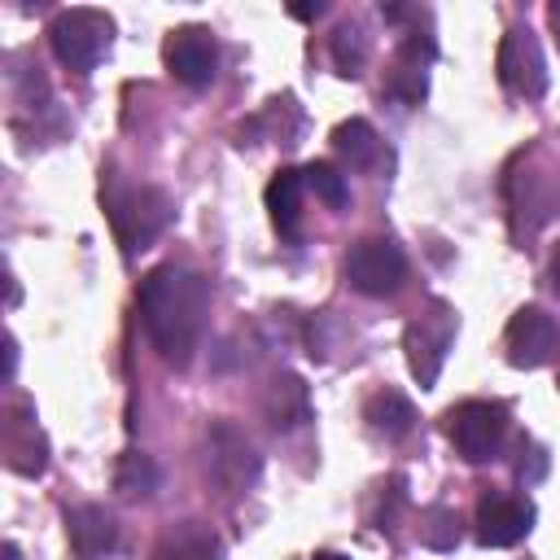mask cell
Here are the masks:
<instances>
[{
	"mask_svg": "<svg viewBox=\"0 0 560 560\" xmlns=\"http://www.w3.org/2000/svg\"><path fill=\"white\" fill-rule=\"evenodd\" d=\"M136 306H140V324L153 341V350L175 363L188 368L192 350L206 332V315H210V284L206 276L188 271V267H153L140 289H136Z\"/></svg>",
	"mask_w": 560,
	"mask_h": 560,
	"instance_id": "6da1fadb",
	"label": "cell"
},
{
	"mask_svg": "<svg viewBox=\"0 0 560 560\" xmlns=\"http://www.w3.org/2000/svg\"><path fill=\"white\" fill-rule=\"evenodd\" d=\"M101 201L109 210V228L122 245V254H140L149 249L175 219V206L162 188L153 184H122L118 175H109L101 184Z\"/></svg>",
	"mask_w": 560,
	"mask_h": 560,
	"instance_id": "7a4b0ae2",
	"label": "cell"
},
{
	"mask_svg": "<svg viewBox=\"0 0 560 560\" xmlns=\"http://www.w3.org/2000/svg\"><path fill=\"white\" fill-rule=\"evenodd\" d=\"M48 44L66 70L88 74L114 44V18L101 9H61L48 22Z\"/></svg>",
	"mask_w": 560,
	"mask_h": 560,
	"instance_id": "3957f363",
	"label": "cell"
},
{
	"mask_svg": "<svg viewBox=\"0 0 560 560\" xmlns=\"http://www.w3.org/2000/svg\"><path fill=\"white\" fill-rule=\"evenodd\" d=\"M442 429H446L451 446L468 464H486V459L499 455V446L508 438V407L503 402H486V398H468V402L446 411Z\"/></svg>",
	"mask_w": 560,
	"mask_h": 560,
	"instance_id": "277c9868",
	"label": "cell"
},
{
	"mask_svg": "<svg viewBox=\"0 0 560 560\" xmlns=\"http://www.w3.org/2000/svg\"><path fill=\"white\" fill-rule=\"evenodd\" d=\"M451 341H455V311L446 302H429V311L407 324L402 350H407V368L420 381V389H433V381H438V372L446 363Z\"/></svg>",
	"mask_w": 560,
	"mask_h": 560,
	"instance_id": "5b68a950",
	"label": "cell"
},
{
	"mask_svg": "<svg viewBox=\"0 0 560 560\" xmlns=\"http://www.w3.org/2000/svg\"><path fill=\"white\" fill-rule=\"evenodd\" d=\"M346 280L363 298H389V293H398L402 280H407V254H402V245L389 241V236H363L346 254Z\"/></svg>",
	"mask_w": 560,
	"mask_h": 560,
	"instance_id": "8992f818",
	"label": "cell"
},
{
	"mask_svg": "<svg viewBox=\"0 0 560 560\" xmlns=\"http://www.w3.org/2000/svg\"><path fill=\"white\" fill-rule=\"evenodd\" d=\"M494 70H499V83H503L512 96L538 101V96L547 92V61H542V48H538L534 31L512 26V31L499 39Z\"/></svg>",
	"mask_w": 560,
	"mask_h": 560,
	"instance_id": "52a82bcc",
	"label": "cell"
},
{
	"mask_svg": "<svg viewBox=\"0 0 560 560\" xmlns=\"http://www.w3.org/2000/svg\"><path fill=\"white\" fill-rule=\"evenodd\" d=\"M162 61H166V70H171V79L175 83H184V88H206L210 79H214V70H219V44H214V35L206 31V26H175L171 35H166V44H162Z\"/></svg>",
	"mask_w": 560,
	"mask_h": 560,
	"instance_id": "ba28073f",
	"label": "cell"
},
{
	"mask_svg": "<svg viewBox=\"0 0 560 560\" xmlns=\"http://www.w3.org/2000/svg\"><path fill=\"white\" fill-rule=\"evenodd\" d=\"M560 346V328L542 306H521L503 328V350L512 368H542Z\"/></svg>",
	"mask_w": 560,
	"mask_h": 560,
	"instance_id": "9c48e42d",
	"label": "cell"
},
{
	"mask_svg": "<svg viewBox=\"0 0 560 560\" xmlns=\"http://www.w3.org/2000/svg\"><path fill=\"white\" fill-rule=\"evenodd\" d=\"M4 464L22 477H39L48 468V442H44V429L35 424V411L18 398L9 407V420H4Z\"/></svg>",
	"mask_w": 560,
	"mask_h": 560,
	"instance_id": "30bf717a",
	"label": "cell"
},
{
	"mask_svg": "<svg viewBox=\"0 0 560 560\" xmlns=\"http://www.w3.org/2000/svg\"><path fill=\"white\" fill-rule=\"evenodd\" d=\"M534 525V508L512 494H486L477 503V542L481 547H516Z\"/></svg>",
	"mask_w": 560,
	"mask_h": 560,
	"instance_id": "8fae6325",
	"label": "cell"
},
{
	"mask_svg": "<svg viewBox=\"0 0 560 560\" xmlns=\"http://www.w3.org/2000/svg\"><path fill=\"white\" fill-rule=\"evenodd\" d=\"M66 538L74 560H109L118 551V521L101 503H79L66 512Z\"/></svg>",
	"mask_w": 560,
	"mask_h": 560,
	"instance_id": "7c38bea8",
	"label": "cell"
},
{
	"mask_svg": "<svg viewBox=\"0 0 560 560\" xmlns=\"http://www.w3.org/2000/svg\"><path fill=\"white\" fill-rule=\"evenodd\" d=\"M210 472L228 490H241L258 477V455H254V446L241 429H232V424L210 429Z\"/></svg>",
	"mask_w": 560,
	"mask_h": 560,
	"instance_id": "4fadbf2b",
	"label": "cell"
},
{
	"mask_svg": "<svg viewBox=\"0 0 560 560\" xmlns=\"http://www.w3.org/2000/svg\"><path fill=\"white\" fill-rule=\"evenodd\" d=\"M302 192H306V179H302V171H293V166H284V171H276L271 175V184H267V214H271V228L280 232V236H298V219H302Z\"/></svg>",
	"mask_w": 560,
	"mask_h": 560,
	"instance_id": "5bb4252c",
	"label": "cell"
},
{
	"mask_svg": "<svg viewBox=\"0 0 560 560\" xmlns=\"http://www.w3.org/2000/svg\"><path fill=\"white\" fill-rule=\"evenodd\" d=\"M363 420H368V433L385 438V442H398L411 433L416 424V407L398 394V389H376L368 402H363Z\"/></svg>",
	"mask_w": 560,
	"mask_h": 560,
	"instance_id": "9a60e30c",
	"label": "cell"
},
{
	"mask_svg": "<svg viewBox=\"0 0 560 560\" xmlns=\"http://www.w3.org/2000/svg\"><path fill=\"white\" fill-rule=\"evenodd\" d=\"M332 149H337V158L350 162L354 171H368V166L381 162V136H376L372 122H363V118L337 122V127H332Z\"/></svg>",
	"mask_w": 560,
	"mask_h": 560,
	"instance_id": "2e32d148",
	"label": "cell"
},
{
	"mask_svg": "<svg viewBox=\"0 0 560 560\" xmlns=\"http://www.w3.org/2000/svg\"><path fill=\"white\" fill-rule=\"evenodd\" d=\"M149 560H223V542L210 534V529H197V525H179L171 529Z\"/></svg>",
	"mask_w": 560,
	"mask_h": 560,
	"instance_id": "e0dca14e",
	"label": "cell"
},
{
	"mask_svg": "<svg viewBox=\"0 0 560 560\" xmlns=\"http://www.w3.org/2000/svg\"><path fill=\"white\" fill-rule=\"evenodd\" d=\"M262 411L276 429H293L306 420V385L298 376H276L267 398H262Z\"/></svg>",
	"mask_w": 560,
	"mask_h": 560,
	"instance_id": "ac0fdd59",
	"label": "cell"
},
{
	"mask_svg": "<svg viewBox=\"0 0 560 560\" xmlns=\"http://www.w3.org/2000/svg\"><path fill=\"white\" fill-rule=\"evenodd\" d=\"M158 481H162V472H158V464L144 451H122L118 455V464H114V490L122 499H149L158 490Z\"/></svg>",
	"mask_w": 560,
	"mask_h": 560,
	"instance_id": "d6986e66",
	"label": "cell"
},
{
	"mask_svg": "<svg viewBox=\"0 0 560 560\" xmlns=\"http://www.w3.org/2000/svg\"><path fill=\"white\" fill-rule=\"evenodd\" d=\"M328 52H332V66H337V74L354 79V74L363 70V61H368V35H363L354 22H341V26L332 31V44H328Z\"/></svg>",
	"mask_w": 560,
	"mask_h": 560,
	"instance_id": "ffe728a7",
	"label": "cell"
},
{
	"mask_svg": "<svg viewBox=\"0 0 560 560\" xmlns=\"http://www.w3.org/2000/svg\"><path fill=\"white\" fill-rule=\"evenodd\" d=\"M302 179H306V188H311L324 206H332V210H341V206H346V197H350L346 175H341L332 162H311V166L302 171Z\"/></svg>",
	"mask_w": 560,
	"mask_h": 560,
	"instance_id": "44dd1931",
	"label": "cell"
},
{
	"mask_svg": "<svg viewBox=\"0 0 560 560\" xmlns=\"http://www.w3.org/2000/svg\"><path fill=\"white\" fill-rule=\"evenodd\" d=\"M455 538H459V529H455V512H451L446 503H433V508L420 516V542L433 547V551H451Z\"/></svg>",
	"mask_w": 560,
	"mask_h": 560,
	"instance_id": "7402d4cb",
	"label": "cell"
},
{
	"mask_svg": "<svg viewBox=\"0 0 560 560\" xmlns=\"http://www.w3.org/2000/svg\"><path fill=\"white\" fill-rule=\"evenodd\" d=\"M385 92L398 96L402 105H420L424 92H429V79H424V70H411V66H398V61H394V74H389Z\"/></svg>",
	"mask_w": 560,
	"mask_h": 560,
	"instance_id": "603a6c76",
	"label": "cell"
},
{
	"mask_svg": "<svg viewBox=\"0 0 560 560\" xmlns=\"http://www.w3.org/2000/svg\"><path fill=\"white\" fill-rule=\"evenodd\" d=\"M324 13V4L315 0V4H289V18H302V22H311V18H319Z\"/></svg>",
	"mask_w": 560,
	"mask_h": 560,
	"instance_id": "cb8c5ba5",
	"label": "cell"
},
{
	"mask_svg": "<svg viewBox=\"0 0 560 560\" xmlns=\"http://www.w3.org/2000/svg\"><path fill=\"white\" fill-rule=\"evenodd\" d=\"M551 284H556V293H560V245L551 249Z\"/></svg>",
	"mask_w": 560,
	"mask_h": 560,
	"instance_id": "d4e9b609",
	"label": "cell"
},
{
	"mask_svg": "<svg viewBox=\"0 0 560 560\" xmlns=\"http://www.w3.org/2000/svg\"><path fill=\"white\" fill-rule=\"evenodd\" d=\"M315 560H346L341 551H315Z\"/></svg>",
	"mask_w": 560,
	"mask_h": 560,
	"instance_id": "484cf974",
	"label": "cell"
},
{
	"mask_svg": "<svg viewBox=\"0 0 560 560\" xmlns=\"http://www.w3.org/2000/svg\"><path fill=\"white\" fill-rule=\"evenodd\" d=\"M4 560H18V547L13 542H4Z\"/></svg>",
	"mask_w": 560,
	"mask_h": 560,
	"instance_id": "4316f807",
	"label": "cell"
}]
</instances>
